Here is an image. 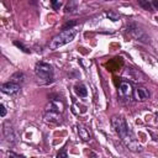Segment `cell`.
<instances>
[{
    "label": "cell",
    "mask_w": 158,
    "mask_h": 158,
    "mask_svg": "<svg viewBox=\"0 0 158 158\" xmlns=\"http://www.w3.org/2000/svg\"><path fill=\"white\" fill-rule=\"evenodd\" d=\"M121 141L123 142V144L132 152H141L142 151V146L138 143V141L136 139L135 135L132 133V131L128 128L126 132H123L121 136H120Z\"/></svg>",
    "instance_id": "obj_3"
},
{
    "label": "cell",
    "mask_w": 158,
    "mask_h": 158,
    "mask_svg": "<svg viewBox=\"0 0 158 158\" xmlns=\"http://www.w3.org/2000/svg\"><path fill=\"white\" fill-rule=\"evenodd\" d=\"M77 132H78V135H79V138H80L81 141H84V142H86V141H89V139L91 138L90 131H89L84 125H78V126H77Z\"/></svg>",
    "instance_id": "obj_9"
},
{
    "label": "cell",
    "mask_w": 158,
    "mask_h": 158,
    "mask_svg": "<svg viewBox=\"0 0 158 158\" xmlns=\"http://www.w3.org/2000/svg\"><path fill=\"white\" fill-rule=\"evenodd\" d=\"M74 91H75V94H77L79 98H85V96L88 95V89H86V86H85L84 84H81V83H78V84L74 85Z\"/></svg>",
    "instance_id": "obj_11"
},
{
    "label": "cell",
    "mask_w": 158,
    "mask_h": 158,
    "mask_svg": "<svg viewBox=\"0 0 158 158\" xmlns=\"http://www.w3.org/2000/svg\"><path fill=\"white\" fill-rule=\"evenodd\" d=\"M0 109H1V114H0V116L4 117V116L6 115V107H5V105L1 104V105H0Z\"/></svg>",
    "instance_id": "obj_21"
},
{
    "label": "cell",
    "mask_w": 158,
    "mask_h": 158,
    "mask_svg": "<svg viewBox=\"0 0 158 158\" xmlns=\"http://www.w3.org/2000/svg\"><path fill=\"white\" fill-rule=\"evenodd\" d=\"M149 98V91L143 86H137L133 90V99L137 101H144Z\"/></svg>",
    "instance_id": "obj_8"
},
{
    "label": "cell",
    "mask_w": 158,
    "mask_h": 158,
    "mask_svg": "<svg viewBox=\"0 0 158 158\" xmlns=\"http://www.w3.org/2000/svg\"><path fill=\"white\" fill-rule=\"evenodd\" d=\"M151 2H152V6H153V9L158 10V0H153V1H151Z\"/></svg>",
    "instance_id": "obj_22"
},
{
    "label": "cell",
    "mask_w": 158,
    "mask_h": 158,
    "mask_svg": "<svg viewBox=\"0 0 158 158\" xmlns=\"http://www.w3.org/2000/svg\"><path fill=\"white\" fill-rule=\"evenodd\" d=\"M106 16H107L109 19H111L112 21H116V20L118 19V14H116L115 11H109V12H106Z\"/></svg>",
    "instance_id": "obj_15"
},
{
    "label": "cell",
    "mask_w": 158,
    "mask_h": 158,
    "mask_svg": "<svg viewBox=\"0 0 158 158\" xmlns=\"http://www.w3.org/2000/svg\"><path fill=\"white\" fill-rule=\"evenodd\" d=\"M77 2L75 1H70L67 6H65V12H75V10H77Z\"/></svg>",
    "instance_id": "obj_13"
},
{
    "label": "cell",
    "mask_w": 158,
    "mask_h": 158,
    "mask_svg": "<svg viewBox=\"0 0 158 158\" xmlns=\"http://www.w3.org/2000/svg\"><path fill=\"white\" fill-rule=\"evenodd\" d=\"M57 158H68V156H67V149H65V148H62V149L57 153Z\"/></svg>",
    "instance_id": "obj_17"
},
{
    "label": "cell",
    "mask_w": 158,
    "mask_h": 158,
    "mask_svg": "<svg viewBox=\"0 0 158 158\" xmlns=\"http://www.w3.org/2000/svg\"><path fill=\"white\" fill-rule=\"evenodd\" d=\"M77 33H78V30L75 27L74 28H70V30L62 31L60 33H58L57 36H54L51 40V42L48 44L49 46V49L54 51V49H57V48H59V47H62V46L72 42L74 40V37L77 36Z\"/></svg>",
    "instance_id": "obj_1"
},
{
    "label": "cell",
    "mask_w": 158,
    "mask_h": 158,
    "mask_svg": "<svg viewBox=\"0 0 158 158\" xmlns=\"http://www.w3.org/2000/svg\"><path fill=\"white\" fill-rule=\"evenodd\" d=\"M35 73L40 79H42V80H44L47 83L52 81V79H53V68L48 63H44V62L36 63Z\"/></svg>",
    "instance_id": "obj_2"
},
{
    "label": "cell",
    "mask_w": 158,
    "mask_h": 158,
    "mask_svg": "<svg viewBox=\"0 0 158 158\" xmlns=\"http://www.w3.org/2000/svg\"><path fill=\"white\" fill-rule=\"evenodd\" d=\"M1 91L4 94H7V95H15L20 91V85L14 83V81H7V83H4L1 85Z\"/></svg>",
    "instance_id": "obj_7"
},
{
    "label": "cell",
    "mask_w": 158,
    "mask_h": 158,
    "mask_svg": "<svg viewBox=\"0 0 158 158\" xmlns=\"http://www.w3.org/2000/svg\"><path fill=\"white\" fill-rule=\"evenodd\" d=\"M12 81L14 83H16L17 84V81H22L23 80V74L22 73H20V72H17V73H15L14 75H12Z\"/></svg>",
    "instance_id": "obj_14"
},
{
    "label": "cell",
    "mask_w": 158,
    "mask_h": 158,
    "mask_svg": "<svg viewBox=\"0 0 158 158\" xmlns=\"http://www.w3.org/2000/svg\"><path fill=\"white\" fill-rule=\"evenodd\" d=\"M14 44H15V46H17L19 48H21L23 52H26V53H30V51H28V49H27V48H26V47H25V46H23L21 42H19V41H15V42H14Z\"/></svg>",
    "instance_id": "obj_18"
},
{
    "label": "cell",
    "mask_w": 158,
    "mask_h": 158,
    "mask_svg": "<svg viewBox=\"0 0 158 158\" xmlns=\"http://www.w3.org/2000/svg\"><path fill=\"white\" fill-rule=\"evenodd\" d=\"M138 5L142 6L144 10H149L152 11L153 10V6H152V2L148 1V0H138Z\"/></svg>",
    "instance_id": "obj_12"
},
{
    "label": "cell",
    "mask_w": 158,
    "mask_h": 158,
    "mask_svg": "<svg viewBox=\"0 0 158 158\" xmlns=\"http://www.w3.org/2000/svg\"><path fill=\"white\" fill-rule=\"evenodd\" d=\"M2 131H4V136H5L6 141H9V142H11V143H15V142L19 139V135H17L16 130L12 127V125H11L9 121L4 123Z\"/></svg>",
    "instance_id": "obj_4"
},
{
    "label": "cell",
    "mask_w": 158,
    "mask_h": 158,
    "mask_svg": "<svg viewBox=\"0 0 158 158\" xmlns=\"http://www.w3.org/2000/svg\"><path fill=\"white\" fill-rule=\"evenodd\" d=\"M127 31L136 38V40H139V41H144V42H147V40H148V37H147V35L144 33V31L143 30H141L139 27H137L135 23H132V25H130L128 27H127Z\"/></svg>",
    "instance_id": "obj_5"
},
{
    "label": "cell",
    "mask_w": 158,
    "mask_h": 158,
    "mask_svg": "<svg viewBox=\"0 0 158 158\" xmlns=\"http://www.w3.org/2000/svg\"><path fill=\"white\" fill-rule=\"evenodd\" d=\"M75 21H70V22H67L65 25H63V27H62V30L64 31V30H70V28H74V26H75Z\"/></svg>",
    "instance_id": "obj_16"
},
{
    "label": "cell",
    "mask_w": 158,
    "mask_h": 158,
    "mask_svg": "<svg viewBox=\"0 0 158 158\" xmlns=\"http://www.w3.org/2000/svg\"><path fill=\"white\" fill-rule=\"evenodd\" d=\"M44 118H46V121L53 122V123H59L60 122V115H59V112H56V111H47Z\"/></svg>",
    "instance_id": "obj_10"
},
{
    "label": "cell",
    "mask_w": 158,
    "mask_h": 158,
    "mask_svg": "<svg viewBox=\"0 0 158 158\" xmlns=\"http://www.w3.org/2000/svg\"><path fill=\"white\" fill-rule=\"evenodd\" d=\"M117 94L118 96L121 98H128L133 94V90H132V85L128 83V81H121L120 85H118V89H117Z\"/></svg>",
    "instance_id": "obj_6"
},
{
    "label": "cell",
    "mask_w": 158,
    "mask_h": 158,
    "mask_svg": "<svg viewBox=\"0 0 158 158\" xmlns=\"http://www.w3.org/2000/svg\"><path fill=\"white\" fill-rule=\"evenodd\" d=\"M7 158H26L25 156H20V154H16L14 152H9L7 153Z\"/></svg>",
    "instance_id": "obj_19"
},
{
    "label": "cell",
    "mask_w": 158,
    "mask_h": 158,
    "mask_svg": "<svg viewBox=\"0 0 158 158\" xmlns=\"http://www.w3.org/2000/svg\"><path fill=\"white\" fill-rule=\"evenodd\" d=\"M51 5H52V7H53L54 10H59V7L62 6V2H60V1H52Z\"/></svg>",
    "instance_id": "obj_20"
}]
</instances>
